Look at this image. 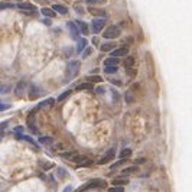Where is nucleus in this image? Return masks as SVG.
Instances as JSON below:
<instances>
[{
  "label": "nucleus",
  "instance_id": "f257e3e1",
  "mask_svg": "<svg viewBox=\"0 0 192 192\" xmlns=\"http://www.w3.org/2000/svg\"><path fill=\"white\" fill-rule=\"evenodd\" d=\"M78 71H80V61H71V62H68L67 80H65V81H72L77 77Z\"/></svg>",
  "mask_w": 192,
  "mask_h": 192
},
{
  "label": "nucleus",
  "instance_id": "f03ea898",
  "mask_svg": "<svg viewBox=\"0 0 192 192\" xmlns=\"http://www.w3.org/2000/svg\"><path fill=\"white\" fill-rule=\"evenodd\" d=\"M120 35H121L120 28L111 25V26H109V28H106V31L103 32V38H106V39H116Z\"/></svg>",
  "mask_w": 192,
  "mask_h": 192
},
{
  "label": "nucleus",
  "instance_id": "7ed1b4c3",
  "mask_svg": "<svg viewBox=\"0 0 192 192\" xmlns=\"http://www.w3.org/2000/svg\"><path fill=\"white\" fill-rule=\"evenodd\" d=\"M106 26V20H104V17H97V19H94L91 23V29L94 33H98L103 31V28Z\"/></svg>",
  "mask_w": 192,
  "mask_h": 192
},
{
  "label": "nucleus",
  "instance_id": "20e7f679",
  "mask_svg": "<svg viewBox=\"0 0 192 192\" xmlns=\"http://www.w3.org/2000/svg\"><path fill=\"white\" fill-rule=\"evenodd\" d=\"M114 156H116V147H113V149H110V150L106 152V153L101 156L100 160H98V165H106V163H109L110 160L114 159Z\"/></svg>",
  "mask_w": 192,
  "mask_h": 192
},
{
  "label": "nucleus",
  "instance_id": "39448f33",
  "mask_svg": "<svg viewBox=\"0 0 192 192\" xmlns=\"http://www.w3.org/2000/svg\"><path fill=\"white\" fill-rule=\"evenodd\" d=\"M97 186H104V181H101V179H92V181H90L88 184L84 185L81 189H78V192L87 191V189H91V188H97Z\"/></svg>",
  "mask_w": 192,
  "mask_h": 192
},
{
  "label": "nucleus",
  "instance_id": "423d86ee",
  "mask_svg": "<svg viewBox=\"0 0 192 192\" xmlns=\"http://www.w3.org/2000/svg\"><path fill=\"white\" fill-rule=\"evenodd\" d=\"M110 55L114 58H120V57H126L129 55V48L127 46H121V48H114L113 51H110Z\"/></svg>",
  "mask_w": 192,
  "mask_h": 192
},
{
  "label": "nucleus",
  "instance_id": "0eeeda50",
  "mask_svg": "<svg viewBox=\"0 0 192 192\" xmlns=\"http://www.w3.org/2000/svg\"><path fill=\"white\" fill-rule=\"evenodd\" d=\"M71 162H74L77 165H80V166H87V165H90V160L87 156H84V155H78L77 153L74 158H71Z\"/></svg>",
  "mask_w": 192,
  "mask_h": 192
},
{
  "label": "nucleus",
  "instance_id": "6e6552de",
  "mask_svg": "<svg viewBox=\"0 0 192 192\" xmlns=\"http://www.w3.org/2000/svg\"><path fill=\"white\" fill-rule=\"evenodd\" d=\"M68 29H69V35L74 41H78L80 39V31L74 22H68Z\"/></svg>",
  "mask_w": 192,
  "mask_h": 192
},
{
  "label": "nucleus",
  "instance_id": "1a4fd4ad",
  "mask_svg": "<svg viewBox=\"0 0 192 192\" xmlns=\"http://www.w3.org/2000/svg\"><path fill=\"white\" fill-rule=\"evenodd\" d=\"M17 7L20 9L22 12H25L26 15H32V13H35V6L32 4V3H19Z\"/></svg>",
  "mask_w": 192,
  "mask_h": 192
},
{
  "label": "nucleus",
  "instance_id": "9d476101",
  "mask_svg": "<svg viewBox=\"0 0 192 192\" xmlns=\"http://www.w3.org/2000/svg\"><path fill=\"white\" fill-rule=\"evenodd\" d=\"M17 139H19V140H25V142H28L29 144L33 146L35 150H39V146H38V143L33 140V137H31V136H28V134H19Z\"/></svg>",
  "mask_w": 192,
  "mask_h": 192
},
{
  "label": "nucleus",
  "instance_id": "9b49d317",
  "mask_svg": "<svg viewBox=\"0 0 192 192\" xmlns=\"http://www.w3.org/2000/svg\"><path fill=\"white\" fill-rule=\"evenodd\" d=\"M134 64H136V59H134L133 57H126L124 67L127 68L129 71H130V74H132V75H134V74H136V72H133V71H132V69L134 68Z\"/></svg>",
  "mask_w": 192,
  "mask_h": 192
},
{
  "label": "nucleus",
  "instance_id": "f8f14e48",
  "mask_svg": "<svg viewBox=\"0 0 192 192\" xmlns=\"http://www.w3.org/2000/svg\"><path fill=\"white\" fill-rule=\"evenodd\" d=\"M75 90L77 91H91V90H94V85H92V83H81V84H78L75 87Z\"/></svg>",
  "mask_w": 192,
  "mask_h": 192
},
{
  "label": "nucleus",
  "instance_id": "ddd939ff",
  "mask_svg": "<svg viewBox=\"0 0 192 192\" xmlns=\"http://www.w3.org/2000/svg\"><path fill=\"white\" fill-rule=\"evenodd\" d=\"M111 184H113V186H124L129 184V178H126V175L120 176V178H114Z\"/></svg>",
  "mask_w": 192,
  "mask_h": 192
},
{
  "label": "nucleus",
  "instance_id": "4468645a",
  "mask_svg": "<svg viewBox=\"0 0 192 192\" xmlns=\"http://www.w3.org/2000/svg\"><path fill=\"white\" fill-rule=\"evenodd\" d=\"M26 91V83L25 81H20V83H17L16 85V90H15V94H16L17 97H22Z\"/></svg>",
  "mask_w": 192,
  "mask_h": 192
},
{
  "label": "nucleus",
  "instance_id": "2eb2a0df",
  "mask_svg": "<svg viewBox=\"0 0 192 192\" xmlns=\"http://www.w3.org/2000/svg\"><path fill=\"white\" fill-rule=\"evenodd\" d=\"M77 28H78V31L81 32L83 35H88L90 33V31H88V25L87 23H84V22H77Z\"/></svg>",
  "mask_w": 192,
  "mask_h": 192
},
{
  "label": "nucleus",
  "instance_id": "dca6fc26",
  "mask_svg": "<svg viewBox=\"0 0 192 192\" xmlns=\"http://www.w3.org/2000/svg\"><path fill=\"white\" fill-rule=\"evenodd\" d=\"M52 10L57 12V13H59V15H67L68 13V9L65 7V6H62V4H54V6H52Z\"/></svg>",
  "mask_w": 192,
  "mask_h": 192
},
{
  "label": "nucleus",
  "instance_id": "f3484780",
  "mask_svg": "<svg viewBox=\"0 0 192 192\" xmlns=\"http://www.w3.org/2000/svg\"><path fill=\"white\" fill-rule=\"evenodd\" d=\"M85 46H87V39L85 38H81V39H78V45H77V52L78 54H81L84 49H85Z\"/></svg>",
  "mask_w": 192,
  "mask_h": 192
},
{
  "label": "nucleus",
  "instance_id": "a211bd4d",
  "mask_svg": "<svg viewBox=\"0 0 192 192\" xmlns=\"http://www.w3.org/2000/svg\"><path fill=\"white\" fill-rule=\"evenodd\" d=\"M137 170H139L137 166H127L121 170V173H123V175H132V173H136Z\"/></svg>",
  "mask_w": 192,
  "mask_h": 192
},
{
  "label": "nucleus",
  "instance_id": "6ab92c4d",
  "mask_svg": "<svg viewBox=\"0 0 192 192\" xmlns=\"http://www.w3.org/2000/svg\"><path fill=\"white\" fill-rule=\"evenodd\" d=\"M41 13H42V15H43L45 17H54V16H55V12H54L52 9H49V7L41 9Z\"/></svg>",
  "mask_w": 192,
  "mask_h": 192
},
{
  "label": "nucleus",
  "instance_id": "aec40b11",
  "mask_svg": "<svg viewBox=\"0 0 192 192\" xmlns=\"http://www.w3.org/2000/svg\"><path fill=\"white\" fill-rule=\"evenodd\" d=\"M54 103H55V100L54 98H48V100L42 101V103H39V109H42V107H51V106H54Z\"/></svg>",
  "mask_w": 192,
  "mask_h": 192
},
{
  "label": "nucleus",
  "instance_id": "412c9836",
  "mask_svg": "<svg viewBox=\"0 0 192 192\" xmlns=\"http://www.w3.org/2000/svg\"><path fill=\"white\" fill-rule=\"evenodd\" d=\"M100 49L103 51V52H110V51L114 49V43H103L100 46Z\"/></svg>",
  "mask_w": 192,
  "mask_h": 192
},
{
  "label": "nucleus",
  "instance_id": "4be33fe9",
  "mask_svg": "<svg viewBox=\"0 0 192 192\" xmlns=\"http://www.w3.org/2000/svg\"><path fill=\"white\" fill-rule=\"evenodd\" d=\"M117 64H118V58H114V57L107 58L104 61V65H106V67H109V65H117Z\"/></svg>",
  "mask_w": 192,
  "mask_h": 192
},
{
  "label": "nucleus",
  "instance_id": "5701e85b",
  "mask_svg": "<svg viewBox=\"0 0 192 192\" xmlns=\"http://www.w3.org/2000/svg\"><path fill=\"white\" fill-rule=\"evenodd\" d=\"M77 155V152H65V153H61L59 156L62 159H65V160H71V158H74Z\"/></svg>",
  "mask_w": 192,
  "mask_h": 192
},
{
  "label": "nucleus",
  "instance_id": "b1692460",
  "mask_svg": "<svg viewBox=\"0 0 192 192\" xmlns=\"http://www.w3.org/2000/svg\"><path fill=\"white\" fill-rule=\"evenodd\" d=\"M36 90H38L36 87H32V88H31V94H29V98H32V100H33V98H38V97H39V94H41V92L36 91Z\"/></svg>",
  "mask_w": 192,
  "mask_h": 192
},
{
  "label": "nucleus",
  "instance_id": "393cba45",
  "mask_svg": "<svg viewBox=\"0 0 192 192\" xmlns=\"http://www.w3.org/2000/svg\"><path fill=\"white\" fill-rule=\"evenodd\" d=\"M104 71H106V74H114L117 72V65H109L104 68Z\"/></svg>",
  "mask_w": 192,
  "mask_h": 192
},
{
  "label": "nucleus",
  "instance_id": "a878e982",
  "mask_svg": "<svg viewBox=\"0 0 192 192\" xmlns=\"http://www.w3.org/2000/svg\"><path fill=\"white\" fill-rule=\"evenodd\" d=\"M132 156V150L130 149H124V150H121V153H120V159H127Z\"/></svg>",
  "mask_w": 192,
  "mask_h": 192
},
{
  "label": "nucleus",
  "instance_id": "bb28decb",
  "mask_svg": "<svg viewBox=\"0 0 192 192\" xmlns=\"http://www.w3.org/2000/svg\"><path fill=\"white\" fill-rule=\"evenodd\" d=\"M68 97H69V91H65V92H62V94L59 95L58 98H57V101H58V103H64V101L67 100Z\"/></svg>",
  "mask_w": 192,
  "mask_h": 192
},
{
  "label": "nucleus",
  "instance_id": "cd10ccee",
  "mask_svg": "<svg viewBox=\"0 0 192 192\" xmlns=\"http://www.w3.org/2000/svg\"><path fill=\"white\" fill-rule=\"evenodd\" d=\"M126 160H127V159H120L118 162H116V163H113V165H111V170H114V169H117V167H120L121 165H124V163H126Z\"/></svg>",
  "mask_w": 192,
  "mask_h": 192
},
{
  "label": "nucleus",
  "instance_id": "c85d7f7f",
  "mask_svg": "<svg viewBox=\"0 0 192 192\" xmlns=\"http://www.w3.org/2000/svg\"><path fill=\"white\" fill-rule=\"evenodd\" d=\"M39 142L42 144H52L54 143V139H51V137H39Z\"/></svg>",
  "mask_w": 192,
  "mask_h": 192
},
{
  "label": "nucleus",
  "instance_id": "c756f323",
  "mask_svg": "<svg viewBox=\"0 0 192 192\" xmlns=\"http://www.w3.org/2000/svg\"><path fill=\"white\" fill-rule=\"evenodd\" d=\"M90 13L92 15H100V16H106V12L101 9H90Z\"/></svg>",
  "mask_w": 192,
  "mask_h": 192
},
{
  "label": "nucleus",
  "instance_id": "7c9ffc66",
  "mask_svg": "<svg viewBox=\"0 0 192 192\" xmlns=\"http://www.w3.org/2000/svg\"><path fill=\"white\" fill-rule=\"evenodd\" d=\"M91 54H92V48H85V49L83 51V58H84V59L88 58Z\"/></svg>",
  "mask_w": 192,
  "mask_h": 192
},
{
  "label": "nucleus",
  "instance_id": "2f4dec72",
  "mask_svg": "<svg viewBox=\"0 0 192 192\" xmlns=\"http://www.w3.org/2000/svg\"><path fill=\"white\" fill-rule=\"evenodd\" d=\"M109 192H124V188L123 186H111Z\"/></svg>",
  "mask_w": 192,
  "mask_h": 192
},
{
  "label": "nucleus",
  "instance_id": "473e14b6",
  "mask_svg": "<svg viewBox=\"0 0 192 192\" xmlns=\"http://www.w3.org/2000/svg\"><path fill=\"white\" fill-rule=\"evenodd\" d=\"M98 81H101V77H98V75L88 77V83H98Z\"/></svg>",
  "mask_w": 192,
  "mask_h": 192
},
{
  "label": "nucleus",
  "instance_id": "72a5a7b5",
  "mask_svg": "<svg viewBox=\"0 0 192 192\" xmlns=\"http://www.w3.org/2000/svg\"><path fill=\"white\" fill-rule=\"evenodd\" d=\"M10 109V104L7 103H0V111H4V110H9Z\"/></svg>",
  "mask_w": 192,
  "mask_h": 192
},
{
  "label": "nucleus",
  "instance_id": "f704fd0d",
  "mask_svg": "<svg viewBox=\"0 0 192 192\" xmlns=\"http://www.w3.org/2000/svg\"><path fill=\"white\" fill-rule=\"evenodd\" d=\"M88 4H98V3H104L106 0H85Z\"/></svg>",
  "mask_w": 192,
  "mask_h": 192
},
{
  "label": "nucleus",
  "instance_id": "c9c22d12",
  "mask_svg": "<svg viewBox=\"0 0 192 192\" xmlns=\"http://www.w3.org/2000/svg\"><path fill=\"white\" fill-rule=\"evenodd\" d=\"M13 6L12 3H0V10H3V9H10Z\"/></svg>",
  "mask_w": 192,
  "mask_h": 192
},
{
  "label": "nucleus",
  "instance_id": "e433bc0d",
  "mask_svg": "<svg viewBox=\"0 0 192 192\" xmlns=\"http://www.w3.org/2000/svg\"><path fill=\"white\" fill-rule=\"evenodd\" d=\"M97 94H98V95H104V94H106V88H104L103 85H100V87L97 88Z\"/></svg>",
  "mask_w": 192,
  "mask_h": 192
},
{
  "label": "nucleus",
  "instance_id": "4c0bfd02",
  "mask_svg": "<svg viewBox=\"0 0 192 192\" xmlns=\"http://www.w3.org/2000/svg\"><path fill=\"white\" fill-rule=\"evenodd\" d=\"M7 88H9V85H0V94L7 92Z\"/></svg>",
  "mask_w": 192,
  "mask_h": 192
},
{
  "label": "nucleus",
  "instance_id": "58836bf2",
  "mask_svg": "<svg viewBox=\"0 0 192 192\" xmlns=\"http://www.w3.org/2000/svg\"><path fill=\"white\" fill-rule=\"evenodd\" d=\"M7 120H4V121H3V123H1V124H0V132H1V130H4V129H6V127H7Z\"/></svg>",
  "mask_w": 192,
  "mask_h": 192
},
{
  "label": "nucleus",
  "instance_id": "ea45409f",
  "mask_svg": "<svg viewBox=\"0 0 192 192\" xmlns=\"http://www.w3.org/2000/svg\"><path fill=\"white\" fill-rule=\"evenodd\" d=\"M62 192H72V186H67V188H65Z\"/></svg>",
  "mask_w": 192,
  "mask_h": 192
},
{
  "label": "nucleus",
  "instance_id": "a19ab883",
  "mask_svg": "<svg viewBox=\"0 0 192 192\" xmlns=\"http://www.w3.org/2000/svg\"><path fill=\"white\" fill-rule=\"evenodd\" d=\"M75 10L77 12H83V7H81V6H78V4H75Z\"/></svg>",
  "mask_w": 192,
  "mask_h": 192
},
{
  "label": "nucleus",
  "instance_id": "79ce46f5",
  "mask_svg": "<svg viewBox=\"0 0 192 192\" xmlns=\"http://www.w3.org/2000/svg\"><path fill=\"white\" fill-rule=\"evenodd\" d=\"M15 132H16V133H19V132H22V129H20V127H16V129H15Z\"/></svg>",
  "mask_w": 192,
  "mask_h": 192
}]
</instances>
